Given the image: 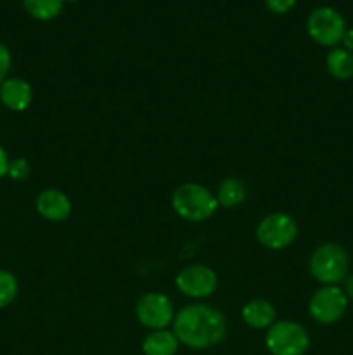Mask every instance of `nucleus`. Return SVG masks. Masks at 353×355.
Segmentation results:
<instances>
[{"mask_svg":"<svg viewBox=\"0 0 353 355\" xmlns=\"http://www.w3.org/2000/svg\"><path fill=\"white\" fill-rule=\"evenodd\" d=\"M180 342L175 333L168 329H156L151 331L142 342V354L144 355H176Z\"/></svg>","mask_w":353,"mask_h":355,"instance_id":"obj_13","label":"nucleus"},{"mask_svg":"<svg viewBox=\"0 0 353 355\" xmlns=\"http://www.w3.org/2000/svg\"><path fill=\"white\" fill-rule=\"evenodd\" d=\"M215 198H217L218 205L221 208H235L242 201H246V198H248V187H246V184L241 179L227 177V179H224L218 184Z\"/></svg>","mask_w":353,"mask_h":355,"instance_id":"obj_14","label":"nucleus"},{"mask_svg":"<svg viewBox=\"0 0 353 355\" xmlns=\"http://www.w3.org/2000/svg\"><path fill=\"white\" fill-rule=\"evenodd\" d=\"M19 284H17L16 276L9 270L0 269V309H6L16 300Z\"/></svg>","mask_w":353,"mask_h":355,"instance_id":"obj_17","label":"nucleus"},{"mask_svg":"<svg viewBox=\"0 0 353 355\" xmlns=\"http://www.w3.org/2000/svg\"><path fill=\"white\" fill-rule=\"evenodd\" d=\"M10 66H12V54H10L9 47L0 42V85L9 78Z\"/></svg>","mask_w":353,"mask_h":355,"instance_id":"obj_19","label":"nucleus"},{"mask_svg":"<svg viewBox=\"0 0 353 355\" xmlns=\"http://www.w3.org/2000/svg\"><path fill=\"white\" fill-rule=\"evenodd\" d=\"M135 318L144 328L156 331V329H166L173 324L175 319V309L172 300L165 293L159 291H149L144 293L135 304Z\"/></svg>","mask_w":353,"mask_h":355,"instance_id":"obj_7","label":"nucleus"},{"mask_svg":"<svg viewBox=\"0 0 353 355\" xmlns=\"http://www.w3.org/2000/svg\"><path fill=\"white\" fill-rule=\"evenodd\" d=\"M9 163H10V159H9V156H7V151L2 148V146H0V179H2V177H6L7 172H9Z\"/></svg>","mask_w":353,"mask_h":355,"instance_id":"obj_21","label":"nucleus"},{"mask_svg":"<svg viewBox=\"0 0 353 355\" xmlns=\"http://www.w3.org/2000/svg\"><path fill=\"white\" fill-rule=\"evenodd\" d=\"M23 7L33 19L51 21L62 12L64 0H23Z\"/></svg>","mask_w":353,"mask_h":355,"instance_id":"obj_16","label":"nucleus"},{"mask_svg":"<svg viewBox=\"0 0 353 355\" xmlns=\"http://www.w3.org/2000/svg\"><path fill=\"white\" fill-rule=\"evenodd\" d=\"M176 290L185 297L201 300L208 298L217 291L218 276L211 267L203 266V263H192L187 266L176 274L175 277Z\"/></svg>","mask_w":353,"mask_h":355,"instance_id":"obj_9","label":"nucleus"},{"mask_svg":"<svg viewBox=\"0 0 353 355\" xmlns=\"http://www.w3.org/2000/svg\"><path fill=\"white\" fill-rule=\"evenodd\" d=\"M38 215L51 222H62L71 215V201L62 191L44 189L35 201Z\"/></svg>","mask_w":353,"mask_h":355,"instance_id":"obj_10","label":"nucleus"},{"mask_svg":"<svg viewBox=\"0 0 353 355\" xmlns=\"http://www.w3.org/2000/svg\"><path fill=\"white\" fill-rule=\"evenodd\" d=\"M7 175L10 177L12 180H26L30 177V163L26 162L24 158H16V159H10L9 163V172Z\"/></svg>","mask_w":353,"mask_h":355,"instance_id":"obj_18","label":"nucleus"},{"mask_svg":"<svg viewBox=\"0 0 353 355\" xmlns=\"http://www.w3.org/2000/svg\"><path fill=\"white\" fill-rule=\"evenodd\" d=\"M64 2H69V3H75V2H80V0H64Z\"/></svg>","mask_w":353,"mask_h":355,"instance_id":"obj_24","label":"nucleus"},{"mask_svg":"<svg viewBox=\"0 0 353 355\" xmlns=\"http://www.w3.org/2000/svg\"><path fill=\"white\" fill-rule=\"evenodd\" d=\"M341 44H343V49H346V51L353 52V28H350V30H348V28H346L345 37H343Z\"/></svg>","mask_w":353,"mask_h":355,"instance_id":"obj_22","label":"nucleus"},{"mask_svg":"<svg viewBox=\"0 0 353 355\" xmlns=\"http://www.w3.org/2000/svg\"><path fill=\"white\" fill-rule=\"evenodd\" d=\"M298 0H265V6L273 14H286L296 6Z\"/></svg>","mask_w":353,"mask_h":355,"instance_id":"obj_20","label":"nucleus"},{"mask_svg":"<svg viewBox=\"0 0 353 355\" xmlns=\"http://www.w3.org/2000/svg\"><path fill=\"white\" fill-rule=\"evenodd\" d=\"M345 295H346V298H348V302L352 300L353 302V276H350V277H346L345 279Z\"/></svg>","mask_w":353,"mask_h":355,"instance_id":"obj_23","label":"nucleus"},{"mask_svg":"<svg viewBox=\"0 0 353 355\" xmlns=\"http://www.w3.org/2000/svg\"><path fill=\"white\" fill-rule=\"evenodd\" d=\"M172 207L179 217L189 222H204L215 215L218 201L215 193L201 184L187 182L175 189L172 196Z\"/></svg>","mask_w":353,"mask_h":355,"instance_id":"obj_2","label":"nucleus"},{"mask_svg":"<svg viewBox=\"0 0 353 355\" xmlns=\"http://www.w3.org/2000/svg\"><path fill=\"white\" fill-rule=\"evenodd\" d=\"M298 238V224L291 215L275 211L260 220L256 227V239L269 250H284Z\"/></svg>","mask_w":353,"mask_h":355,"instance_id":"obj_6","label":"nucleus"},{"mask_svg":"<svg viewBox=\"0 0 353 355\" xmlns=\"http://www.w3.org/2000/svg\"><path fill=\"white\" fill-rule=\"evenodd\" d=\"M173 333L180 345L194 350L211 349L225 338L227 321L218 309L206 304H190L173 319Z\"/></svg>","mask_w":353,"mask_h":355,"instance_id":"obj_1","label":"nucleus"},{"mask_svg":"<svg viewBox=\"0 0 353 355\" xmlns=\"http://www.w3.org/2000/svg\"><path fill=\"white\" fill-rule=\"evenodd\" d=\"M241 318H242V321L249 326V328L269 329L270 326L275 322L277 312L269 300H263V298H255V300H249L248 304L242 307Z\"/></svg>","mask_w":353,"mask_h":355,"instance_id":"obj_12","label":"nucleus"},{"mask_svg":"<svg viewBox=\"0 0 353 355\" xmlns=\"http://www.w3.org/2000/svg\"><path fill=\"white\" fill-rule=\"evenodd\" d=\"M325 68L336 80L353 78V52L343 47H334L325 58Z\"/></svg>","mask_w":353,"mask_h":355,"instance_id":"obj_15","label":"nucleus"},{"mask_svg":"<svg viewBox=\"0 0 353 355\" xmlns=\"http://www.w3.org/2000/svg\"><path fill=\"white\" fill-rule=\"evenodd\" d=\"M31 101H33V89L24 78L10 76L0 85V103L7 110L21 113L30 107Z\"/></svg>","mask_w":353,"mask_h":355,"instance_id":"obj_11","label":"nucleus"},{"mask_svg":"<svg viewBox=\"0 0 353 355\" xmlns=\"http://www.w3.org/2000/svg\"><path fill=\"white\" fill-rule=\"evenodd\" d=\"M265 345L272 355H305L310 335L300 322L275 321L266 329Z\"/></svg>","mask_w":353,"mask_h":355,"instance_id":"obj_4","label":"nucleus"},{"mask_svg":"<svg viewBox=\"0 0 353 355\" xmlns=\"http://www.w3.org/2000/svg\"><path fill=\"white\" fill-rule=\"evenodd\" d=\"M348 309V298L339 286H320L308 302L311 319L320 324H334Z\"/></svg>","mask_w":353,"mask_h":355,"instance_id":"obj_8","label":"nucleus"},{"mask_svg":"<svg viewBox=\"0 0 353 355\" xmlns=\"http://www.w3.org/2000/svg\"><path fill=\"white\" fill-rule=\"evenodd\" d=\"M307 31L314 42L324 47H336L341 44L346 31V21L336 9L327 6L317 7L307 19Z\"/></svg>","mask_w":353,"mask_h":355,"instance_id":"obj_5","label":"nucleus"},{"mask_svg":"<svg viewBox=\"0 0 353 355\" xmlns=\"http://www.w3.org/2000/svg\"><path fill=\"white\" fill-rule=\"evenodd\" d=\"M310 274L324 286H338L348 277L350 255L338 243H324L310 257Z\"/></svg>","mask_w":353,"mask_h":355,"instance_id":"obj_3","label":"nucleus"}]
</instances>
